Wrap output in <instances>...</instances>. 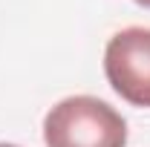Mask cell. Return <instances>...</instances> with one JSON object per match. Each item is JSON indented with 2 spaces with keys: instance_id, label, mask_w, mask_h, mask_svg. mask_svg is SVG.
Masks as SVG:
<instances>
[{
  "instance_id": "1",
  "label": "cell",
  "mask_w": 150,
  "mask_h": 147,
  "mask_svg": "<svg viewBox=\"0 0 150 147\" xmlns=\"http://www.w3.org/2000/svg\"><path fill=\"white\" fill-rule=\"evenodd\" d=\"M43 141L46 147H124L127 121L101 98L72 95L46 112Z\"/></svg>"
},
{
  "instance_id": "4",
  "label": "cell",
  "mask_w": 150,
  "mask_h": 147,
  "mask_svg": "<svg viewBox=\"0 0 150 147\" xmlns=\"http://www.w3.org/2000/svg\"><path fill=\"white\" fill-rule=\"evenodd\" d=\"M0 147H18V144H0Z\"/></svg>"
},
{
  "instance_id": "2",
  "label": "cell",
  "mask_w": 150,
  "mask_h": 147,
  "mask_svg": "<svg viewBox=\"0 0 150 147\" xmlns=\"http://www.w3.org/2000/svg\"><path fill=\"white\" fill-rule=\"evenodd\" d=\"M104 75L133 107H150V29L130 26L110 37L104 49Z\"/></svg>"
},
{
  "instance_id": "3",
  "label": "cell",
  "mask_w": 150,
  "mask_h": 147,
  "mask_svg": "<svg viewBox=\"0 0 150 147\" xmlns=\"http://www.w3.org/2000/svg\"><path fill=\"white\" fill-rule=\"evenodd\" d=\"M139 6H144V9H150V0H136Z\"/></svg>"
}]
</instances>
